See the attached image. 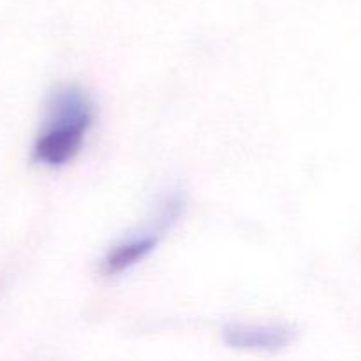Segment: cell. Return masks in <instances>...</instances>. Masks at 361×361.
Returning a JSON list of instances; mask_svg holds the SVG:
<instances>
[{
  "label": "cell",
  "mask_w": 361,
  "mask_h": 361,
  "mask_svg": "<svg viewBox=\"0 0 361 361\" xmlns=\"http://www.w3.org/2000/svg\"><path fill=\"white\" fill-rule=\"evenodd\" d=\"M94 120V102L85 88L56 87L46 101L44 118L32 143L34 164L49 169L71 164L83 150Z\"/></svg>",
  "instance_id": "cell-1"
},
{
  "label": "cell",
  "mask_w": 361,
  "mask_h": 361,
  "mask_svg": "<svg viewBox=\"0 0 361 361\" xmlns=\"http://www.w3.org/2000/svg\"><path fill=\"white\" fill-rule=\"evenodd\" d=\"M183 207H185L183 197H180L178 194L166 196L159 204L157 219L148 228L130 233L104 254L101 261V274L106 277H116L133 270L141 261L147 259L157 249L164 233H168L178 222Z\"/></svg>",
  "instance_id": "cell-2"
},
{
  "label": "cell",
  "mask_w": 361,
  "mask_h": 361,
  "mask_svg": "<svg viewBox=\"0 0 361 361\" xmlns=\"http://www.w3.org/2000/svg\"><path fill=\"white\" fill-rule=\"evenodd\" d=\"M295 337V328L277 323H231L222 328L226 345L247 353H279L289 348Z\"/></svg>",
  "instance_id": "cell-3"
}]
</instances>
